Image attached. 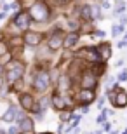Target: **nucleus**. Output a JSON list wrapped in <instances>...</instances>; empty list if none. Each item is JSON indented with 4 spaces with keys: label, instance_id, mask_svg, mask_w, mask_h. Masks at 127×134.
Here are the masks:
<instances>
[{
    "label": "nucleus",
    "instance_id": "39",
    "mask_svg": "<svg viewBox=\"0 0 127 134\" xmlns=\"http://www.w3.org/2000/svg\"><path fill=\"white\" fill-rule=\"evenodd\" d=\"M110 134H112V132H110Z\"/></svg>",
    "mask_w": 127,
    "mask_h": 134
},
{
    "label": "nucleus",
    "instance_id": "32",
    "mask_svg": "<svg viewBox=\"0 0 127 134\" xmlns=\"http://www.w3.org/2000/svg\"><path fill=\"white\" fill-rule=\"evenodd\" d=\"M4 87H7V84H5V77H4V75H0V91L4 89Z\"/></svg>",
    "mask_w": 127,
    "mask_h": 134
},
{
    "label": "nucleus",
    "instance_id": "6",
    "mask_svg": "<svg viewBox=\"0 0 127 134\" xmlns=\"http://www.w3.org/2000/svg\"><path fill=\"white\" fill-rule=\"evenodd\" d=\"M23 40H25V45L26 47H31V49H37L40 45L45 44V33L44 31H38V30H26L23 33Z\"/></svg>",
    "mask_w": 127,
    "mask_h": 134
},
{
    "label": "nucleus",
    "instance_id": "25",
    "mask_svg": "<svg viewBox=\"0 0 127 134\" xmlns=\"http://www.w3.org/2000/svg\"><path fill=\"white\" fill-rule=\"evenodd\" d=\"M117 82H127V68H124L122 71H118V75H117Z\"/></svg>",
    "mask_w": 127,
    "mask_h": 134
},
{
    "label": "nucleus",
    "instance_id": "26",
    "mask_svg": "<svg viewBox=\"0 0 127 134\" xmlns=\"http://www.w3.org/2000/svg\"><path fill=\"white\" fill-rule=\"evenodd\" d=\"M104 103H106V96H99V98H98V103H96V108H98V110L104 108Z\"/></svg>",
    "mask_w": 127,
    "mask_h": 134
},
{
    "label": "nucleus",
    "instance_id": "10",
    "mask_svg": "<svg viewBox=\"0 0 127 134\" xmlns=\"http://www.w3.org/2000/svg\"><path fill=\"white\" fill-rule=\"evenodd\" d=\"M37 99H38V98H37V94H35L33 91H26V92L18 96V104H19L25 111L31 113L33 108H35V104H37Z\"/></svg>",
    "mask_w": 127,
    "mask_h": 134
},
{
    "label": "nucleus",
    "instance_id": "24",
    "mask_svg": "<svg viewBox=\"0 0 127 134\" xmlns=\"http://www.w3.org/2000/svg\"><path fill=\"white\" fill-rule=\"evenodd\" d=\"M21 131H19V127H18V124H10L9 127H7V134H19Z\"/></svg>",
    "mask_w": 127,
    "mask_h": 134
},
{
    "label": "nucleus",
    "instance_id": "35",
    "mask_svg": "<svg viewBox=\"0 0 127 134\" xmlns=\"http://www.w3.org/2000/svg\"><path fill=\"white\" fill-rule=\"evenodd\" d=\"M38 134H54V132H49V131H44V132H38Z\"/></svg>",
    "mask_w": 127,
    "mask_h": 134
},
{
    "label": "nucleus",
    "instance_id": "12",
    "mask_svg": "<svg viewBox=\"0 0 127 134\" xmlns=\"http://www.w3.org/2000/svg\"><path fill=\"white\" fill-rule=\"evenodd\" d=\"M96 49H98L99 56H101V61H108L110 58H112V44L108 42V40H101V42H98L96 44Z\"/></svg>",
    "mask_w": 127,
    "mask_h": 134
},
{
    "label": "nucleus",
    "instance_id": "4",
    "mask_svg": "<svg viewBox=\"0 0 127 134\" xmlns=\"http://www.w3.org/2000/svg\"><path fill=\"white\" fill-rule=\"evenodd\" d=\"M64 33H66V31H64L61 26L49 30V33H45V45H47L52 52H58L59 49H63Z\"/></svg>",
    "mask_w": 127,
    "mask_h": 134
},
{
    "label": "nucleus",
    "instance_id": "27",
    "mask_svg": "<svg viewBox=\"0 0 127 134\" xmlns=\"http://www.w3.org/2000/svg\"><path fill=\"white\" fill-rule=\"evenodd\" d=\"M77 108L80 110V113H82V115H87L89 111H91V108H89V104H78Z\"/></svg>",
    "mask_w": 127,
    "mask_h": 134
},
{
    "label": "nucleus",
    "instance_id": "9",
    "mask_svg": "<svg viewBox=\"0 0 127 134\" xmlns=\"http://www.w3.org/2000/svg\"><path fill=\"white\" fill-rule=\"evenodd\" d=\"M98 91H92V89H78L73 92V99L75 103L78 104H92L94 101H98Z\"/></svg>",
    "mask_w": 127,
    "mask_h": 134
},
{
    "label": "nucleus",
    "instance_id": "31",
    "mask_svg": "<svg viewBox=\"0 0 127 134\" xmlns=\"http://www.w3.org/2000/svg\"><path fill=\"white\" fill-rule=\"evenodd\" d=\"M118 25L127 26V14H122V16H120V21H118Z\"/></svg>",
    "mask_w": 127,
    "mask_h": 134
},
{
    "label": "nucleus",
    "instance_id": "34",
    "mask_svg": "<svg viewBox=\"0 0 127 134\" xmlns=\"http://www.w3.org/2000/svg\"><path fill=\"white\" fill-rule=\"evenodd\" d=\"M124 63H125V61H124V58H122V59H118L117 63H115V66H117V68H120V66H122Z\"/></svg>",
    "mask_w": 127,
    "mask_h": 134
},
{
    "label": "nucleus",
    "instance_id": "3",
    "mask_svg": "<svg viewBox=\"0 0 127 134\" xmlns=\"http://www.w3.org/2000/svg\"><path fill=\"white\" fill-rule=\"evenodd\" d=\"M28 12H30V18H31L33 23L45 25V23H49L52 19V7L45 0H38L31 9H28Z\"/></svg>",
    "mask_w": 127,
    "mask_h": 134
},
{
    "label": "nucleus",
    "instance_id": "17",
    "mask_svg": "<svg viewBox=\"0 0 127 134\" xmlns=\"http://www.w3.org/2000/svg\"><path fill=\"white\" fill-rule=\"evenodd\" d=\"M89 68H91L94 73H96L99 79H101L103 75H106L108 65H106V61H98V63H92V65H89Z\"/></svg>",
    "mask_w": 127,
    "mask_h": 134
},
{
    "label": "nucleus",
    "instance_id": "38",
    "mask_svg": "<svg viewBox=\"0 0 127 134\" xmlns=\"http://www.w3.org/2000/svg\"><path fill=\"white\" fill-rule=\"evenodd\" d=\"M71 134H78V132H71Z\"/></svg>",
    "mask_w": 127,
    "mask_h": 134
},
{
    "label": "nucleus",
    "instance_id": "19",
    "mask_svg": "<svg viewBox=\"0 0 127 134\" xmlns=\"http://www.w3.org/2000/svg\"><path fill=\"white\" fill-rule=\"evenodd\" d=\"M7 52H10V45H9V40L7 38H0V56L7 54Z\"/></svg>",
    "mask_w": 127,
    "mask_h": 134
},
{
    "label": "nucleus",
    "instance_id": "30",
    "mask_svg": "<svg viewBox=\"0 0 127 134\" xmlns=\"http://www.w3.org/2000/svg\"><path fill=\"white\" fill-rule=\"evenodd\" d=\"M101 9H110V0H99Z\"/></svg>",
    "mask_w": 127,
    "mask_h": 134
},
{
    "label": "nucleus",
    "instance_id": "8",
    "mask_svg": "<svg viewBox=\"0 0 127 134\" xmlns=\"http://www.w3.org/2000/svg\"><path fill=\"white\" fill-rule=\"evenodd\" d=\"M10 23L18 28L19 31H23L25 33L26 30H30L31 28V18H30V12L28 10H25V9H21V10H18V12H14L12 14V19H10Z\"/></svg>",
    "mask_w": 127,
    "mask_h": 134
},
{
    "label": "nucleus",
    "instance_id": "7",
    "mask_svg": "<svg viewBox=\"0 0 127 134\" xmlns=\"http://www.w3.org/2000/svg\"><path fill=\"white\" fill-rule=\"evenodd\" d=\"M73 56H75V58L84 59L87 65H92V63L101 61V56H99L98 49H96V45H84L82 49H78L77 52H73Z\"/></svg>",
    "mask_w": 127,
    "mask_h": 134
},
{
    "label": "nucleus",
    "instance_id": "2",
    "mask_svg": "<svg viewBox=\"0 0 127 134\" xmlns=\"http://www.w3.org/2000/svg\"><path fill=\"white\" fill-rule=\"evenodd\" d=\"M26 68H28V65H26V61L23 59V58H14L9 65L5 66V73H4L5 84H7V85H12L14 82H18V80H21V79H25Z\"/></svg>",
    "mask_w": 127,
    "mask_h": 134
},
{
    "label": "nucleus",
    "instance_id": "14",
    "mask_svg": "<svg viewBox=\"0 0 127 134\" xmlns=\"http://www.w3.org/2000/svg\"><path fill=\"white\" fill-rule=\"evenodd\" d=\"M18 127H19V131L21 132H33L35 131V120H33V117L31 115H26V117H23V119H19L18 122Z\"/></svg>",
    "mask_w": 127,
    "mask_h": 134
},
{
    "label": "nucleus",
    "instance_id": "11",
    "mask_svg": "<svg viewBox=\"0 0 127 134\" xmlns=\"http://www.w3.org/2000/svg\"><path fill=\"white\" fill-rule=\"evenodd\" d=\"M18 113H19V104L10 103L9 106L5 108V111L2 113L0 119L4 120V122H7V124H14L16 120H18Z\"/></svg>",
    "mask_w": 127,
    "mask_h": 134
},
{
    "label": "nucleus",
    "instance_id": "23",
    "mask_svg": "<svg viewBox=\"0 0 127 134\" xmlns=\"http://www.w3.org/2000/svg\"><path fill=\"white\" fill-rule=\"evenodd\" d=\"M38 0H19V4H21V9H25V10H28V9H31L35 4H37Z\"/></svg>",
    "mask_w": 127,
    "mask_h": 134
},
{
    "label": "nucleus",
    "instance_id": "13",
    "mask_svg": "<svg viewBox=\"0 0 127 134\" xmlns=\"http://www.w3.org/2000/svg\"><path fill=\"white\" fill-rule=\"evenodd\" d=\"M80 37L82 33L80 31H75V33H64V40H63V49L66 51H71L75 45L80 42Z\"/></svg>",
    "mask_w": 127,
    "mask_h": 134
},
{
    "label": "nucleus",
    "instance_id": "28",
    "mask_svg": "<svg viewBox=\"0 0 127 134\" xmlns=\"http://www.w3.org/2000/svg\"><path fill=\"white\" fill-rule=\"evenodd\" d=\"M94 37H99V38H103V40H104V37H106V33H104V31H103V30H98V28H96V30H94Z\"/></svg>",
    "mask_w": 127,
    "mask_h": 134
},
{
    "label": "nucleus",
    "instance_id": "15",
    "mask_svg": "<svg viewBox=\"0 0 127 134\" xmlns=\"http://www.w3.org/2000/svg\"><path fill=\"white\" fill-rule=\"evenodd\" d=\"M112 106H113V108H125V106H127V91L124 89V87H120V89L117 91Z\"/></svg>",
    "mask_w": 127,
    "mask_h": 134
},
{
    "label": "nucleus",
    "instance_id": "36",
    "mask_svg": "<svg viewBox=\"0 0 127 134\" xmlns=\"http://www.w3.org/2000/svg\"><path fill=\"white\" fill-rule=\"evenodd\" d=\"M19 134H35V132H19Z\"/></svg>",
    "mask_w": 127,
    "mask_h": 134
},
{
    "label": "nucleus",
    "instance_id": "22",
    "mask_svg": "<svg viewBox=\"0 0 127 134\" xmlns=\"http://www.w3.org/2000/svg\"><path fill=\"white\" fill-rule=\"evenodd\" d=\"M125 31V26H122V25H113L112 26V37L113 38H117L120 33H124Z\"/></svg>",
    "mask_w": 127,
    "mask_h": 134
},
{
    "label": "nucleus",
    "instance_id": "16",
    "mask_svg": "<svg viewBox=\"0 0 127 134\" xmlns=\"http://www.w3.org/2000/svg\"><path fill=\"white\" fill-rule=\"evenodd\" d=\"M28 82H26L25 79H21V80H18V82H14L12 85H7L9 87V92H12V94H16V96H19V94H23V92H26L28 91Z\"/></svg>",
    "mask_w": 127,
    "mask_h": 134
},
{
    "label": "nucleus",
    "instance_id": "29",
    "mask_svg": "<svg viewBox=\"0 0 127 134\" xmlns=\"http://www.w3.org/2000/svg\"><path fill=\"white\" fill-rule=\"evenodd\" d=\"M103 131H104V132H112V122H110V120H106V122L103 124Z\"/></svg>",
    "mask_w": 127,
    "mask_h": 134
},
{
    "label": "nucleus",
    "instance_id": "37",
    "mask_svg": "<svg viewBox=\"0 0 127 134\" xmlns=\"http://www.w3.org/2000/svg\"><path fill=\"white\" fill-rule=\"evenodd\" d=\"M89 134H96V132H89Z\"/></svg>",
    "mask_w": 127,
    "mask_h": 134
},
{
    "label": "nucleus",
    "instance_id": "21",
    "mask_svg": "<svg viewBox=\"0 0 127 134\" xmlns=\"http://www.w3.org/2000/svg\"><path fill=\"white\" fill-rule=\"evenodd\" d=\"M14 58H16V56L12 54V51H10V52H7V54L0 56V65H2V66H7V65L10 63V61L14 59Z\"/></svg>",
    "mask_w": 127,
    "mask_h": 134
},
{
    "label": "nucleus",
    "instance_id": "5",
    "mask_svg": "<svg viewBox=\"0 0 127 134\" xmlns=\"http://www.w3.org/2000/svg\"><path fill=\"white\" fill-rule=\"evenodd\" d=\"M77 87H78V89L98 91V87H99V77L94 73L91 68H85L82 71V75L78 77V80H77Z\"/></svg>",
    "mask_w": 127,
    "mask_h": 134
},
{
    "label": "nucleus",
    "instance_id": "1",
    "mask_svg": "<svg viewBox=\"0 0 127 134\" xmlns=\"http://www.w3.org/2000/svg\"><path fill=\"white\" fill-rule=\"evenodd\" d=\"M30 87L37 96L47 94V91L54 85L52 82V75H51V70H47V66H40L37 65V68L31 71V79H30Z\"/></svg>",
    "mask_w": 127,
    "mask_h": 134
},
{
    "label": "nucleus",
    "instance_id": "33",
    "mask_svg": "<svg viewBox=\"0 0 127 134\" xmlns=\"http://www.w3.org/2000/svg\"><path fill=\"white\" fill-rule=\"evenodd\" d=\"M7 16H9L7 12H4V10H0V21H4L5 18H7Z\"/></svg>",
    "mask_w": 127,
    "mask_h": 134
},
{
    "label": "nucleus",
    "instance_id": "18",
    "mask_svg": "<svg viewBox=\"0 0 127 134\" xmlns=\"http://www.w3.org/2000/svg\"><path fill=\"white\" fill-rule=\"evenodd\" d=\"M125 9H127L125 2H124V0H117V2H115V9H113L112 16H113V18H120L122 14H125Z\"/></svg>",
    "mask_w": 127,
    "mask_h": 134
},
{
    "label": "nucleus",
    "instance_id": "20",
    "mask_svg": "<svg viewBox=\"0 0 127 134\" xmlns=\"http://www.w3.org/2000/svg\"><path fill=\"white\" fill-rule=\"evenodd\" d=\"M108 120V108H101V113L96 117V124H99V125H103L104 122Z\"/></svg>",
    "mask_w": 127,
    "mask_h": 134
}]
</instances>
